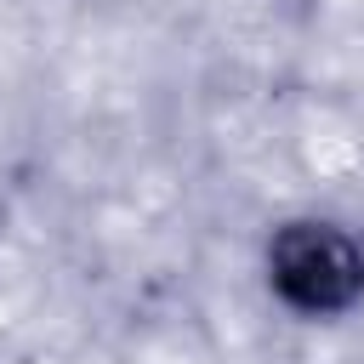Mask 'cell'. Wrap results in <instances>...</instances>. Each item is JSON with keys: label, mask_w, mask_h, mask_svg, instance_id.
Returning a JSON list of instances; mask_svg holds the SVG:
<instances>
[{"label": "cell", "mask_w": 364, "mask_h": 364, "mask_svg": "<svg viewBox=\"0 0 364 364\" xmlns=\"http://www.w3.org/2000/svg\"><path fill=\"white\" fill-rule=\"evenodd\" d=\"M267 290L296 318H341L364 301V239L324 216H296L267 239Z\"/></svg>", "instance_id": "1"}]
</instances>
